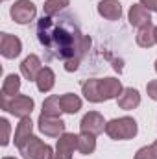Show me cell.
<instances>
[{"label": "cell", "instance_id": "cell-10", "mask_svg": "<svg viewBox=\"0 0 157 159\" xmlns=\"http://www.w3.org/2000/svg\"><path fill=\"white\" fill-rule=\"evenodd\" d=\"M128 19H129V24H131V26H135V28H144V26L152 24L150 9H146L142 4H133V6L129 7Z\"/></svg>", "mask_w": 157, "mask_h": 159}, {"label": "cell", "instance_id": "cell-18", "mask_svg": "<svg viewBox=\"0 0 157 159\" xmlns=\"http://www.w3.org/2000/svg\"><path fill=\"white\" fill-rule=\"evenodd\" d=\"M96 150V135L81 131L78 135V152L81 156H91Z\"/></svg>", "mask_w": 157, "mask_h": 159}, {"label": "cell", "instance_id": "cell-15", "mask_svg": "<svg viewBox=\"0 0 157 159\" xmlns=\"http://www.w3.org/2000/svg\"><path fill=\"white\" fill-rule=\"evenodd\" d=\"M81 93H83V96H85L89 102H92V104L104 102L102 93H100V80H87V81L81 85Z\"/></svg>", "mask_w": 157, "mask_h": 159}, {"label": "cell", "instance_id": "cell-22", "mask_svg": "<svg viewBox=\"0 0 157 159\" xmlns=\"http://www.w3.org/2000/svg\"><path fill=\"white\" fill-rule=\"evenodd\" d=\"M155 28H154V24H148V26H144V28H139V34H137V44L139 46H142V48H150V46H154L157 44L155 43Z\"/></svg>", "mask_w": 157, "mask_h": 159}, {"label": "cell", "instance_id": "cell-14", "mask_svg": "<svg viewBox=\"0 0 157 159\" xmlns=\"http://www.w3.org/2000/svg\"><path fill=\"white\" fill-rule=\"evenodd\" d=\"M122 83L117 78H104L100 80V93H102V98L104 100H113L118 98L120 93H122Z\"/></svg>", "mask_w": 157, "mask_h": 159}, {"label": "cell", "instance_id": "cell-30", "mask_svg": "<svg viewBox=\"0 0 157 159\" xmlns=\"http://www.w3.org/2000/svg\"><path fill=\"white\" fill-rule=\"evenodd\" d=\"M2 159H15V157H2Z\"/></svg>", "mask_w": 157, "mask_h": 159}, {"label": "cell", "instance_id": "cell-7", "mask_svg": "<svg viewBox=\"0 0 157 159\" xmlns=\"http://www.w3.org/2000/svg\"><path fill=\"white\" fill-rule=\"evenodd\" d=\"M74 150H78V135H74V133H63L61 137H57L56 159H72Z\"/></svg>", "mask_w": 157, "mask_h": 159}, {"label": "cell", "instance_id": "cell-24", "mask_svg": "<svg viewBox=\"0 0 157 159\" xmlns=\"http://www.w3.org/2000/svg\"><path fill=\"white\" fill-rule=\"evenodd\" d=\"M0 126H2V141H0V144L7 146V143H9V122H7V119H0Z\"/></svg>", "mask_w": 157, "mask_h": 159}, {"label": "cell", "instance_id": "cell-3", "mask_svg": "<svg viewBox=\"0 0 157 159\" xmlns=\"http://www.w3.org/2000/svg\"><path fill=\"white\" fill-rule=\"evenodd\" d=\"M24 159H56V154L50 144L43 143L39 137L30 135L20 146H17Z\"/></svg>", "mask_w": 157, "mask_h": 159}, {"label": "cell", "instance_id": "cell-2", "mask_svg": "<svg viewBox=\"0 0 157 159\" xmlns=\"http://www.w3.org/2000/svg\"><path fill=\"white\" fill-rule=\"evenodd\" d=\"M137 131H139V126L131 117L113 119L105 124V133L115 141H129L137 135Z\"/></svg>", "mask_w": 157, "mask_h": 159}, {"label": "cell", "instance_id": "cell-12", "mask_svg": "<svg viewBox=\"0 0 157 159\" xmlns=\"http://www.w3.org/2000/svg\"><path fill=\"white\" fill-rule=\"evenodd\" d=\"M117 102H118V107H120V109L131 111V109L139 107V104H141V94H139L137 89L126 87V89L120 93V96L117 98Z\"/></svg>", "mask_w": 157, "mask_h": 159}, {"label": "cell", "instance_id": "cell-5", "mask_svg": "<svg viewBox=\"0 0 157 159\" xmlns=\"http://www.w3.org/2000/svg\"><path fill=\"white\" fill-rule=\"evenodd\" d=\"M9 15L11 19L17 22V24H28L35 19L37 15V7L32 0H17L11 9H9Z\"/></svg>", "mask_w": 157, "mask_h": 159}, {"label": "cell", "instance_id": "cell-26", "mask_svg": "<svg viewBox=\"0 0 157 159\" xmlns=\"http://www.w3.org/2000/svg\"><path fill=\"white\" fill-rule=\"evenodd\" d=\"M146 91H148V96H150L152 100H155V102H157V80L148 81V85H146Z\"/></svg>", "mask_w": 157, "mask_h": 159}, {"label": "cell", "instance_id": "cell-28", "mask_svg": "<svg viewBox=\"0 0 157 159\" xmlns=\"http://www.w3.org/2000/svg\"><path fill=\"white\" fill-rule=\"evenodd\" d=\"M152 154H154V159H157V141L152 144Z\"/></svg>", "mask_w": 157, "mask_h": 159}, {"label": "cell", "instance_id": "cell-27", "mask_svg": "<svg viewBox=\"0 0 157 159\" xmlns=\"http://www.w3.org/2000/svg\"><path fill=\"white\" fill-rule=\"evenodd\" d=\"M141 4H142L146 9L155 11V13H157V0H141Z\"/></svg>", "mask_w": 157, "mask_h": 159}, {"label": "cell", "instance_id": "cell-17", "mask_svg": "<svg viewBox=\"0 0 157 159\" xmlns=\"http://www.w3.org/2000/svg\"><path fill=\"white\" fill-rule=\"evenodd\" d=\"M61 100V107H63V113H69V115H74L81 109V98L74 93H65L59 96Z\"/></svg>", "mask_w": 157, "mask_h": 159}, {"label": "cell", "instance_id": "cell-21", "mask_svg": "<svg viewBox=\"0 0 157 159\" xmlns=\"http://www.w3.org/2000/svg\"><path fill=\"white\" fill-rule=\"evenodd\" d=\"M41 113L46 115V117H61L63 107H61V100H59V96H56V94L48 96V98L43 102V111H41Z\"/></svg>", "mask_w": 157, "mask_h": 159}, {"label": "cell", "instance_id": "cell-29", "mask_svg": "<svg viewBox=\"0 0 157 159\" xmlns=\"http://www.w3.org/2000/svg\"><path fill=\"white\" fill-rule=\"evenodd\" d=\"M154 34H155V43H157V26H155V32Z\"/></svg>", "mask_w": 157, "mask_h": 159}, {"label": "cell", "instance_id": "cell-31", "mask_svg": "<svg viewBox=\"0 0 157 159\" xmlns=\"http://www.w3.org/2000/svg\"><path fill=\"white\" fill-rule=\"evenodd\" d=\"M155 72H157V61H155Z\"/></svg>", "mask_w": 157, "mask_h": 159}, {"label": "cell", "instance_id": "cell-8", "mask_svg": "<svg viewBox=\"0 0 157 159\" xmlns=\"http://www.w3.org/2000/svg\"><path fill=\"white\" fill-rule=\"evenodd\" d=\"M105 120L98 111H89L83 115V119L79 122V129L85 133H92V135H100L102 131H105Z\"/></svg>", "mask_w": 157, "mask_h": 159}, {"label": "cell", "instance_id": "cell-6", "mask_svg": "<svg viewBox=\"0 0 157 159\" xmlns=\"http://www.w3.org/2000/svg\"><path fill=\"white\" fill-rule=\"evenodd\" d=\"M37 126L41 133H44L46 137H61L65 133V122L61 120V117H46L41 113Z\"/></svg>", "mask_w": 157, "mask_h": 159}, {"label": "cell", "instance_id": "cell-11", "mask_svg": "<svg viewBox=\"0 0 157 159\" xmlns=\"http://www.w3.org/2000/svg\"><path fill=\"white\" fill-rule=\"evenodd\" d=\"M41 69H43L41 59H39V56H35V54H30V56L20 63V72H22V76L26 80H30V81H35V80H37Z\"/></svg>", "mask_w": 157, "mask_h": 159}, {"label": "cell", "instance_id": "cell-1", "mask_svg": "<svg viewBox=\"0 0 157 159\" xmlns=\"http://www.w3.org/2000/svg\"><path fill=\"white\" fill-rule=\"evenodd\" d=\"M37 39L44 46V59H61L63 63L69 59H83L89 52L92 41L79 30V24L72 15L67 17H44L37 22Z\"/></svg>", "mask_w": 157, "mask_h": 159}, {"label": "cell", "instance_id": "cell-19", "mask_svg": "<svg viewBox=\"0 0 157 159\" xmlns=\"http://www.w3.org/2000/svg\"><path fill=\"white\" fill-rule=\"evenodd\" d=\"M32 129H34V122H32L30 117L20 119V122L17 124V129H15V144L20 146V144L32 135Z\"/></svg>", "mask_w": 157, "mask_h": 159}, {"label": "cell", "instance_id": "cell-23", "mask_svg": "<svg viewBox=\"0 0 157 159\" xmlns=\"http://www.w3.org/2000/svg\"><path fill=\"white\" fill-rule=\"evenodd\" d=\"M69 4H70V0H46L43 6V13H44V17L59 15V11H63Z\"/></svg>", "mask_w": 157, "mask_h": 159}, {"label": "cell", "instance_id": "cell-16", "mask_svg": "<svg viewBox=\"0 0 157 159\" xmlns=\"http://www.w3.org/2000/svg\"><path fill=\"white\" fill-rule=\"evenodd\" d=\"M35 83H37V89H39L41 93H48V91H52V87H54V83H56V74H54V70L50 69V67H43L39 72V76L35 80Z\"/></svg>", "mask_w": 157, "mask_h": 159}, {"label": "cell", "instance_id": "cell-9", "mask_svg": "<svg viewBox=\"0 0 157 159\" xmlns=\"http://www.w3.org/2000/svg\"><path fill=\"white\" fill-rule=\"evenodd\" d=\"M0 52H2L4 57L13 59V57H17L22 52V43H20V39L17 35L2 34V37H0Z\"/></svg>", "mask_w": 157, "mask_h": 159}, {"label": "cell", "instance_id": "cell-13", "mask_svg": "<svg viewBox=\"0 0 157 159\" xmlns=\"http://www.w3.org/2000/svg\"><path fill=\"white\" fill-rule=\"evenodd\" d=\"M98 13L107 20H118L122 17V6L118 0H102L98 2Z\"/></svg>", "mask_w": 157, "mask_h": 159}, {"label": "cell", "instance_id": "cell-4", "mask_svg": "<svg viewBox=\"0 0 157 159\" xmlns=\"http://www.w3.org/2000/svg\"><path fill=\"white\" fill-rule=\"evenodd\" d=\"M34 98L26 96V94H17L13 98H4L2 96V109L19 117V119H24V117H30L32 111H34Z\"/></svg>", "mask_w": 157, "mask_h": 159}, {"label": "cell", "instance_id": "cell-25", "mask_svg": "<svg viewBox=\"0 0 157 159\" xmlns=\"http://www.w3.org/2000/svg\"><path fill=\"white\" fill-rule=\"evenodd\" d=\"M135 159H154L152 146H142V148H139L137 154H135Z\"/></svg>", "mask_w": 157, "mask_h": 159}, {"label": "cell", "instance_id": "cell-20", "mask_svg": "<svg viewBox=\"0 0 157 159\" xmlns=\"http://www.w3.org/2000/svg\"><path fill=\"white\" fill-rule=\"evenodd\" d=\"M20 91V78L17 74H7L2 83V96L4 98H13Z\"/></svg>", "mask_w": 157, "mask_h": 159}]
</instances>
